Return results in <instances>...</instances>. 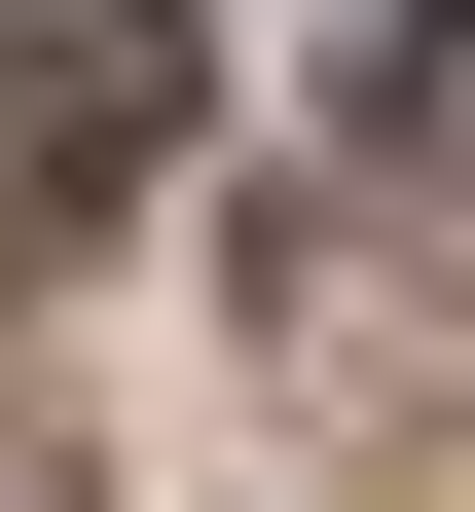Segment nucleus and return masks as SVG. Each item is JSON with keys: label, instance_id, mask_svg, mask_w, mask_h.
Instances as JSON below:
<instances>
[{"label": "nucleus", "instance_id": "f257e3e1", "mask_svg": "<svg viewBox=\"0 0 475 512\" xmlns=\"http://www.w3.org/2000/svg\"><path fill=\"white\" fill-rule=\"evenodd\" d=\"M366 220H402V256H439V293H475V0H439V37H402V74H366Z\"/></svg>", "mask_w": 475, "mask_h": 512}]
</instances>
